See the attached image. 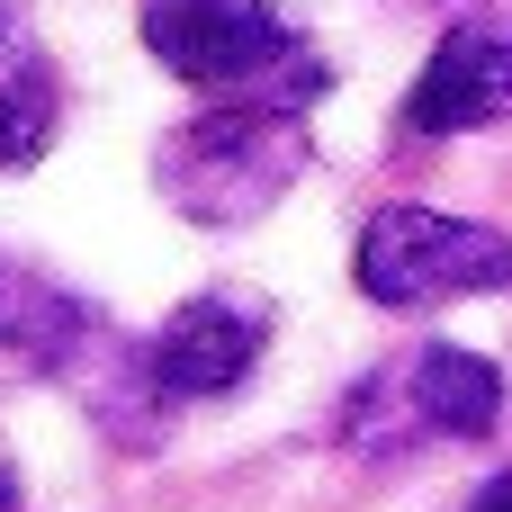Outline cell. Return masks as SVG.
Returning a JSON list of instances; mask_svg holds the SVG:
<instances>
[{
  "mask_svg": "<svg viewBox=\"0 0 512 512\" xmlns=\"http://www.w3.org/2000/svg\"><path fill=\"white\" fill-rule=\"evenodd\" d=\"M144 54L207 99H252L297 117L333 90V63L270 0H144Z\"/></svg>",
  "mask_w": 512,
  "mask_h": 512,
  "instance_id": "1",
  "label": "cell"
},
{
  "mask_svg": "<svg viewBox=\"0 0 512 512\" xmlns=\"http://www.w3.org/2000/svg\"><path fill=\"white\" fill-rule=\"evenodd\" d=\"M351 279L387 315L495 297V288H512V234L477 225V216H441V207H378L351 243Z\"/></svg>",
  "mask_w": 512,
  "mask_h": 512,
  "instance_id": "4",
  "label": "cell"
},
{
  "mask_svg": "<svg viewBox=\"0 0 512 512\" xmlns=\"http://www.w3.org/2000/svg\"><path fill=\"white\" fill-rule=\"evenodd\" d=\"M0 512H18V459H9V441H0Z\"/></svg>",
  "mask_w": 512,
  "mask_h": 512,
  "instance_id": "10",
  "label": "cell"
},
{
  "mask_svg": "<svg viewBox=\"0 0 512 512\" xmlns=\"http://www.w3.org/2000/svg\"><path fill=\"white\" fill-rule=\"evenodd\" d=\"M495 423H504V369L459 342H423V351L369 369L333 414L351 459H414L432 441H486Z\"/></svg>",
  "mask_w": 512,
  "mask_h": 512,
  "instance_id": "3",
  "label": "cell"
},
{
  "mask_svg": "<svg viewBox=\"0 0 512 512\" xmlns=\"http://www.w3.org/2000/svg\"><path fill=\"white\" fill-rule=\"evenodd\" d=\"M261 351H270V297H252V288H198L144 342V378H153L162 405H216V396H234L261 369Z\"/></svg>",
  "mask_w": 512,
  "mask_h": 512,
  "instance_id": "5",
  "label": "cell"
},
{
  "mask_svg": "<svg viewBox=\"0 0 512 512\" xmlns=\"http://www.w3.org/2000/svg\"><path fill=\"white\" fill-rule=\"evenodd\" d=\"M54 126H63V72H54L45 36L27 27V9L0 0V171L45 162Z\"/></svg>",
  "mask_w": 512,
  "mask_h": 512,
  "instance_id": "7",
  "label": "cell"
},
{
  "mask_svg": "<svg viewBox=\"0 0 512 512\" xmlns=\"http://www.w3.org/2000/svg\"><path fill=\"white\" fill-rule=\"evenodd\" d=\"M306 117L297 108H252V99H216L189 126H171L153 144V189L189 216V225H252L270 216L297 180H306Z\"/></svg>",
  "mask_w": 512,
  "mask_h": 512,
  "instance_id": "2",
  "label": "cell"
},
{
  "mask_svg": "<svg viewBox=\"0 0 512 512\" xmlns=\"http://www.w3.org/2000/svg\"><path fill=\"white\" fill-rule=\"evenodd\" d=\"M512 117V27L468 18L432 45V63L405 90V135H477Z\"/></svg>",
  "mask_w": 512,
  "mask_h": 512,
  "instance_id": "6",
  "label": "cell"
},
{
  "mask_svg": "<svg viewBox=\"0 0 512 512\" xmlns=\"http://www.w3.org/2000/svg\"><path fill=\"white\" fill-rule=\"evenodd\" d=\"M9 315H18V270L0 261V342H9Z\"/></svg>",
  "mask_w": 512,
  "mask_h": 512,
  "instance_id": "9",
  "label": "cell"
},
{
  "mask_svg": "<svg viewBox=\"0 0 512 512\" xmlns=\"http://www.w3.org/2000/svg\"><path fill=\"white\" fill-rule=\"evenodd\" d=\"M468 512H512V468H504V477H486V486L468 495Z\"/></svg>",
  "mask_w": 512,
  "mask_h": 512,
  "instance_id": "8",
  "label": "cell"
}]
</instances>
